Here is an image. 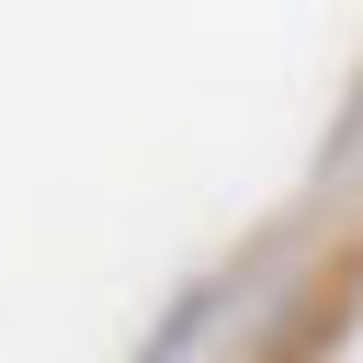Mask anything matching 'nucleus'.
<instances>
[{
	"mask_svg": "<svg viewBox=\"0 0 363 363\" xmlns=\"http://www.w3.org/2000/svg\"><path fill=\"white\" fill-rule=\"evenodd\" d=\"M204 318H216V284H193V295H182V306H170V318H159V340H147V352H136V363H182V340H193V329H204Z\"/></svg>",
	"mask_w": 363,
	"mask_h": 363,
	"instance_id": "nucleus-1",
	"label": "nucleus"
}]
</instances>
